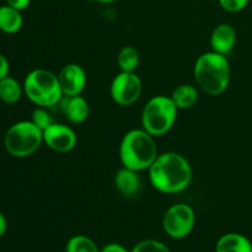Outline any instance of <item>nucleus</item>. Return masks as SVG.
<instances>
[{"label":"nucleus","mask_w":252,"mask_h":252,"mask_svg":"<svg viewBox=\"0 0 252 252\" xmlns=\"http://www.w3.org/2000/svg\"><path fill=\"white\" fill-rule=\"evenodd\" d=\"M78 138L73 128L63 123H52L43 130V143L57 153H69L75 148Z\"/></svg>","instance_id":"obj_9"},{"label":"nucleus","mask_w":252,"mask_h":252,"mask_svg":"<svg viewBox=\"0 0 252 252\" xmlns=\"http://www.w3.org/2000/svg\"><path fill=\"white\" fill-rule=\"evenodd\" d=\"M216 252H252V245L250 240L241 234L229 233L219 239Z\"/></svg>","instance_id":"obj_14"},{"label":"nucleus","mask_w":252,"mask_h":252,"mask_svg":"<svg viewBox=\"0 0 252 252\" xmlns=\"http://www.w3.org/2000/svg\"><path fill=\"white\" fill-rule=\"evenodd\" d=\"M43 143V132L32 121H20L7 129L4 138L6 152L15 158L34 154Z\"/></svg>","instance_id":"obj_6"},{"label":"nucleus","mask_w":252,"mask_h":252,"mask_svg":"<svg viewBox=\"0 0 252 252\" xmlns=\"http://www.w3.org/2000/svg\"><path fill=\"white\" fill-rule=\"evenodd\" d=\"M154 138L143 128L126 133L120 144V160L123 167L138 172L149 169L159 155Z\"/></svg>","instance_id":"obj_3"},{"label":"nucleus","mask_w":252,"mask_h":252,"mask_svg":"<svg viewBox=\"0 0 252 252\" xmlns=\"http://www.w3.org/2000/svg\"><path fill=\"white\" fill-rule=\"evenodd\" d=\"M148 172L152 186L161 193L185 191L192 181L191 165L179 153L169 152L158 155Z\"/></svg>","instance_id":"obj_1"},{"label":"nucleus","mask_w":252,"mask_h":252,"mask_svg":"<svg viewBox=\"0 0 252 252\" xmlns=\"http://www.w3.org/2000/svg\"><path fill=\"white\" fill-rule=\"evenodd\" d=\"M24 93L37 107H53L63 98L58 75L47 69H33L24 81Z\"/></svg>","instance_id":"obj_4"},{"label":"nucleus","mask_w":252,"mask_h":252,"mask_svg":"<svg viewBox=\"0 0 252 252\" xmlns=\"http://www.w3.org/2000/svg\"><path fill=\"white\" fill-rule=\"evenodd\" d=\"M22 93H24V86L11 76L0 80V100L5 103H16L21 98Z\"/></svg>","instance_id":"obj_17"},{"label":"nucleus","mask_w":252,"mask_h":252,"mask_svg":"<svg viewBox=\"0 0 252 252\" xmlns=\"http://www.w3.org/2000/svg\"><path fill=\"white\" fill-rule=\"evenodd\" d=\"M96 1L103 2V4H108V2H115V1H117V0H96Z\"/></svg>","instance_id":"obj_27"},{"label":"nucleus","mask_w":252,"mask_h":252,"mask_svg":"<svg viewBox=\"0 0 252 252\" xmlns=\"http://www.w3.org/2000/svg\"><path fill=\"white\" fill-rule=\"evenodd\" d=\"M170 97L179 110H189L198 101V91L191 84H182L175 89Z\"/></svg>","instance_id":"obj_16"},{"label":"nucleus","mask_w":252,"mask_h":252,"mask_svg":"<svg viewBox=\"0 0 252 252\" xmlns=\"http://www.w3.org/2000/svg\"><path fill=\"white\" fill-rule=\"evenodd\" d=\"M230 64L224 54L206 52L197 58L193 68L197 85L211 96L221 95L230 83Z\"/></svg>","instance_id":"obj_2"},{"label":"nucleus","mask_w":252,"mask_h":252,"mask_svg":"<svg viewBox=\"0 0 252 252\" xmlns=\"http://www.w3.org/2000/svg\"><path fill=\"white\" fill-rule=\"evenodd\" d=\"M6 228H7V221L6 218L4 217V214L0 213V239L4 236V234L6 233Z\"/></svg>","instance_id":"obj_26"},{"label":"nucleus","mask_w":252,"mask_h":252,"mask_svg":"<svg viewBox=\"0 0 252 252\" xmlns=\"http://www.w3.org/2000/svg\"><path fill=\"white\" fill-rule=\"evenodd\" d=\"M211 48L213 52L226 56L233 51L236 43V31L231 25L220 24L211 34Z\"/></svg>","instance_id":"obj_12"},{"label":"nucleus","mask_w":252,"mask_h":252,"mask_svg":"<svg viewBox=\"0 0 252 252\" xmlns=\"http://www.w3.org/2000/svg\"><path fill=\"white\" fill-rule=\"evenodd\" d=\"M66 252H100L96 244L85 235L73 236L66 243Z\"/></svg>","instance_id":"obj_19"},{"label":"nucleus","mask_w":252,"mask_h":252,"mask_svg":"<svg viewBox=\"0 0 252 252\" xmlns=\"http://www.w3.org/2000/svg\"><path fill=\"white\" fill-rule=\"evenodd\" d=\"M101 252H128L125 246L120 245V244H108L105 248L101 250Z\"/></svg>","instance_id":"obj_25"},{"label":"nucleus","mask_w":252,"mask_h":252,"mask_svg":"<svg viewBox=\"0 0 252 252\" xmlns=\"http://www.w3.org/2000/svg\"><path fill=\"white\" fill-rule=\"evenodd\" d=\"M115 186L122 196L133 197L140 191L142 180L138 171L122 167L115 175Z\"/></svg>","instance_id":"obj_13"},{"label":"nucleus","mask_w":252,"mask_h":252,"mask_svg":"<svg viewBox=\"0 0 252 252\" xmlns=\"http://www.w3.org/2000/svg\"><path fill=\"white\" fill-rule=\"evenodd\" d=\"M220 6L229 12H239L245 9L249 0H218Z\"/></svg>","instance_id":"obj_22"},{"label":"nucleus","mask_w":252,"mask_h":252,"mask_svg":"<svg viewBox=\"0 0 252 252\" xmlns=\"http://www.w3.org/2000/svg\"><path fill=\"white\" fill-rule=\"evenodd\" d=\"M194 223L196 214L193 208L186 203H176L165 213L162 228L172 239H184L193 230Z\"/></svg>","instance_id":"obj_7"},{"label":"nucleus","mask_w":252,"mask_h":252,"mask_svg":"<svg viewBox=\"0 0 252 252\" xmlns=\"http://www.w3.org/2000/svg\"><path fill=\"white\" fill-rule=\"evenodd\" d=\"M30 4H31V0H6V5L19 10V11L26 10Z\"/></svg>","instance_id":"obj_23"},{"label":"nucleus","mask_w":252,"mask_h":252,"mask_svg":"<svg viewBox=\"0 0 252 252\" xmlns=\"http://www.w3.org/2000/svg\"><path fill=\"white\" fill-rule=\"evenodd\" d=\"M179 108L171 97L158 95L145 103L142 111V128L153 137L166 134L177 118Z\"/></svg>","instance_id":"obj_5"},{"label":"nucleus","mask_w":252,"mask_h":252,"mask_svg":"<svg viewBox=\"0 0 252 252\" xmlns=\"http://www.w3.org/2000/svg\"><path fill=\"white\" fill-rule=\"evenodd\" d=\"M9 70H10V65L7 59L0 53V80L6 76H9Z\"/></svg>","instance_id":"obj_24"},{"label":"nucleus","mask_w":252,"mask_h":252,"mask_svg":"<svg viewBox=\"0 0 252 252\" xmlns=\"http://www.w3.org/2000/svg\"><path fill=\"white\" fill-rule=\"evenodd\" d=\"M24 19L21 11L4 5L0 6V30L5 33H16L21 30Z\"/></svg>","instance_id":"obj_15"},{"label":"nucleus","mask_w":252,"mask_h":252,"mask_svg":"<svg viewBox=\"0 0 252 252\" xmlns=\"http://www.w3.org/2000/svg\"><path fill=\"white\" fill-rule=\"evenodd\" d=\"M132 252H170V250L160 241L149 239V240L137 244V246L133 248Z\"/></svg>","instance_id":"obj_21"},{"label":"nucleus","mask_w":252,"mask_h":252,"mask_svg":"<svg viewBox=\"0 0 252 252\" xmlns=\"http://www.w3.org/2000/svg\"><path fill=\"white\" fill-rule=\"evenodd\" d=\"M139 52L132 46L123 47L117 56V64L121 71L134 73L135 69L139 65Z\"/></svg>","instance_id":"obj_18"},{"label":"nucleus","mask_w":252,"mask_h":252,"mask_svg":"<svg viewBox=\"0 0 252 252\" xmlns=\"http://www.w3.org/2000/svg\"><path fill=\"white\" fill-rule=\"evenodd\" d=\"M31 121L42 130V132H43L44 129H47L52 123H54L51 113L47 111L46 107H37L36 110L32 112Z\"/></svg>","instance_id":"obj_20"},{"label":"nucleus","mask_w":252,"mask_h":252,"mask_svg":"<svg viewBox=\"0 0 252 252\" xmlns=\"http://www.w3.org/2000/svg\"><path fill=\"white\" fill-rule=\"evenodd\" d=\"M59 103H61L62 113L73 125H80L85 122L90 112L89 102L81 95L63 96Z\"/></svg>","instance_id":"obj_11"},{"label":"nucleus","mask_w":252,"mask_h":252,"mask_svg":"<svg viewBox=\"0 0 252 252\" xmlns=\"http://www.w3.org/2000/svg\"><path fill=\"white\" fill-rule=\"evenodd\" d=\"M58 80L63 96H78L85 89L88 76L83 66L76 63H69L61 69Z\"/></svg>","instance_id":"obj_10"},{"label":"nucleus","mask_w":252,"mask_h":252,"mask_svg":"<svg viewBox=\"0 0 252 252\" xmlns=\"http://www.w3.org/2000/svg\"><path fill=\"white\" fill-rule=\"evenodd\" d=\"M142 90V80L137 74L120 71L111 83L110 95L117 105L130 106L137 102Z\"/></svg>","instance_id":"obj_8"}]
</instances>
